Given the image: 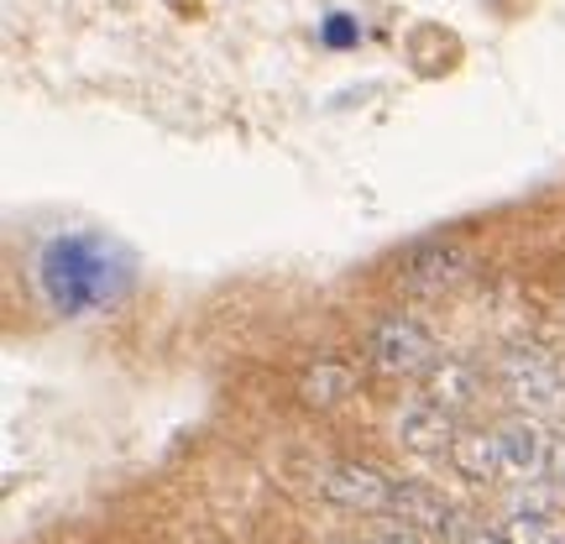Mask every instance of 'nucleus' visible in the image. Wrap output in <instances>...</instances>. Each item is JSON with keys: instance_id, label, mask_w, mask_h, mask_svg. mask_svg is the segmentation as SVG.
I'll return each mask as SVG.
<instances>
[{"instance_id": "9d476101", "label": "nucleus", "mask_w": 565, "mask_h": 544, "mask_svg": "<svg viewBox=\"0 0 565 544\" xmlns=\"http://www.w3.org/2000/svg\"><path fill=\"white\" fill-rule=\"evenodd\" d=\"M450 466L461 471L466 482H498L503 477V450H498V429H461L450 445Z\"/></svg>"}, {"instance_id": "7ed1b4c3", "label": "nucleus", "mask_w": 565, "mask_h": 544, "mask_svg": "<svg viewBox=\"0 0 565 544\" xmlns=\"http://www.w3.org/2000/svg\"><path fill=\"white\" fill-rule=\"evenodd\" d=\"M366 356H372V366L383 377H424L429 366L440 362V345L414 314H387V320L372 324Z\"/></svg>"}, {"instance_id": "423d86ee", "label": "nucleus", "mask_w": 565, "mask_h": 544, "mask_svg": "<svg viewBox=\"0 0 565 544\" xmlns=\"http://www.w3.org/2000/svg\"><path fill=\"white\" fill-rule=\"evenodd\" d=\"M320 492L335 508H351V513H387L393 482H387L377 466L335 461V466H324V471H320Z\"/></svg>"}, {"instance_id": "f8f14e48", "label": "nucleus", "mask_w": 565, "mask_h": 544, "mask_svg": "<svg viewBox=\"0 0 565 544\" xmlns=\"http://www.w3.org/2000/svg\"><path fill=\"white\" fill-rule=\"evenodd\" d=\"M503 534L508 544H565V524L555 513H513Z\"/></svg>"}, {"instance_id": "6e6552de", "label": "nucleus", "mask_w": 565, "mask_h": 544, "mask_svg": "<svg viewBox=\"0 0 565 544\" xmlns=\"http://www.w3.org/2000/svg\"><path fill=\"white\" fill-rule=\"evenodd\" d=\"M387 519H393V524L419 529V534H429V540H440V534H450V529H456V508L445 503L435 487H424V482H393Z\"/></svg>"}, {"instance_id": "1a4fd4ad", "label": "nucleus", "mask_w": 565, "mask_h": 544, "mask_svg": "<svg viewBox=\"0 0 565 544\" xmlns=\"http://www.w3.org/2000/svg\"><path fill=\"white\" fill-rule=\"evenodd\" d=\"M424 377H429V387H424V398H435V404L450 408V414H461V408H471L477 398H482V377H477V366H471V362L440 356V362L429 366Z\"/></svg>"}, {"instance_id": "0eeeda50", "label": "nucleus", "mask_w": 565, "mask_h": 544, "mask_svg": "<svg viewBox=\"0 0 565 544\" xmlns=\"http://www.w3.org/2000/svg\"><path fill=\"white\" fill-rule=\"evenodd\" d=\"M393 429H398V445L404 450H414V456H450V445H456V414L450 408H440L435 398H414V404L398 408V419H393Z\"/></svg>"}, {"instance_id": "f03ea898", "label": "nucleus", "mask_w": 565, "mask_h": 544, "mask_svg": "<svg viewBox=\"0 0 565 544\" xmlns=\"http://www.w3.org/2000/svg\"><path fill=\"white\" fill-rule=\"evenodd\" d=\"M503 393L524 414H561L565 408V366L550 356L545 345L519 341L503 351Z\"/></svg>"}, {"instance_id": "20e7f679", "label": "nucleus", "mask_w": 565, "mask_h": 544, "mask_svg": "<svg viewBox=\"0 0 565 544\" xmlns=\"http://www.w3.org/2000/svg\"><path fill=\"white\" fill-rule=\"evenodd\" d=\"M466 273H471V252L456 236H419L398 252V282L408 294H445L466 282Z\"/></svg>"}, {"instance_id": "2eb2a0df", "label": "nucleus", "mask_w": 565, "mask_h": 544, "mask_svg": "<svg viewBox=\"0 0 565 544\" xmlns=\"http://www.w3.org/2000/svg\"><path fill=\"white\" fill-rule=\"evenodd\" d=\"M466 544H508V534H487V529H477V534H466Z\"/></svg>"}, {"instance_id": "39448f33", "label": "nucleus", "mask_w": 565, "mask_h": 544, "mask_svg": "<svg viewBox=\"0 0 565 544\" xmlns=\"http://www.w3.org/2000/svg\"><path fill=\"white\" fill-rule=\"evenodd\" d=\"M498 450H503V477L519 487V482H540V471H550L555 440L545 435V424L534 414H519V419L498 424Z\"/></svg>"}, {"instance_id": "4468645a", "label": "nucleus", "mask_w": 565, "mask_h": 544, "mask_svg": "<svg viewBox=\"0 0 565 544\" xmlns=\"http://www.w3.org/2000/svg\"><path fill=\"white\" fill-rule=\"evenodd\" d=\"M550 471H555V482L565 487V435L555 440V450H550Z\"/></svg>"}, {"instance_id": "9b49d317", "label": "nucleus", "mask_w": 565, "mask_h": 544, "mask_svg": "<svg viewBox=\"0 0 565 544\" xmlns=\"http://www.w3.org/2000/svg\"><path fill=\"white\" fill-rule=\"evenodd\" d=\"M303 404L309 408H335L341 398H351L356 393V372L345 362H320V366H309L303 372Z\"/></svg>"}, {"instance_id": "f257e3e1", "label": "nucleus", "mask_w": 565, "mask_h": 544, "mask_svg": "<svg viewBox=\"0 0 565 544\" xmlns=\"http://www.w3.org/2000/svg\"><path fill=\"white\" fill-rule=\"evenodd\" d=\"M42 288L58 314H79L84 303L105 299V263H100V246L95 242H53L47 257H42Z\"/></svg>"}, {"instance_id": "ddd939ff", "label": "nucleus", "mask_w": 565, "mask_h": 544, "mask_svg": "<svg viewBox=\"0 0 565 544\" xmlns=\"http://www.w3.org/2000/svg\"><path fill=\"white\" fill-rule=\"evenodd\" d=\"M424 540H429V534H419V529H408V524H387L372 544H424Z\"/></svg>"}]
</instances>
